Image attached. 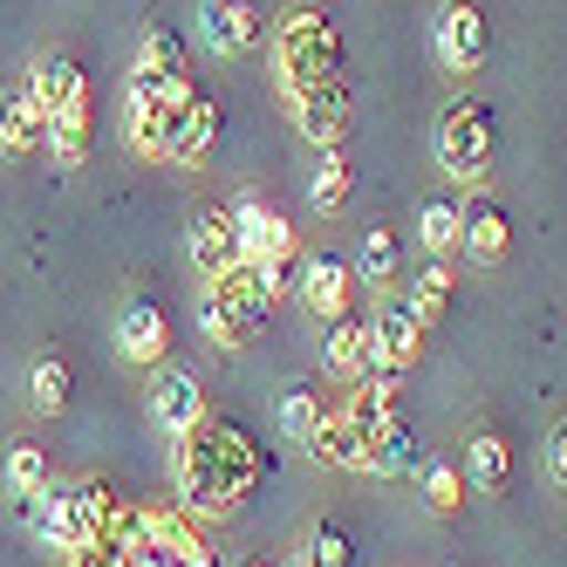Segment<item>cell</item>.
Listing matches in <instances>:
<instances>
[{
	"label": "cell",
	"mask_w": 567,
	"mask_h": 567,
	"mask_svg": "<svg viewBox=\"0 0 567 567\" xmlns=\"http://www.w3.org/2000/svg\"><path fill=\"white\" fill-rule=\"evenodd\" d=\"M34 513H42L49 547H62L69 560H90L96 554V519H90V493H83V485H55L49 478V493L34 499Z\"/></svg>",
	"instance_id": "30bf717a"
},
{
	"label": "cell",
	"mask_w": 567,
	"mask_h": 567,
	"mask_svg": "<svg viewBox=\"0 0 567 567\" xmlns=\"http://www.w3.org/2000/svg\"><path fill=\"white\" fill-rule=\"evenodd\" d=\"M417 458V437H411V424H403L396 411L383 417V424H370V431H362V472H403V465H411Z\"/></svg>",
	"instance_id": "cb8c5ba5"
},
{
	"label": "cell",
	"mask_w": 567,
	"mask_h": 567,
	"mask_svg": "<svg viewBox=\"0 0 567 567\" xmlns=\"http://www.w3.org/2000/svg\"><path fill=\"white\" fill-rule=\"evenodd\" d=\"M185 254H192V267L206 274V280H219V274H233V267H247V247H239V219H233V206H206L192 219V233H185Z\"/></svg>",
	"instance_id": "7c38bea8"
},
{
	"label": "cell",
	"mask_w": 567,
	"mask_h": 567,
	"mask_svg": "<svg viewBox=\"0 0 567 567\" xmlns=\"http://www.w3.org/2000/svg\"><path fill=\"white\" fill-rule=\"evenodd\" d=\"M295 288H301V301H308V315H315V321H336V315H349L355 267H349V260H336V254H308V260H301V274H295Z\"/></svg>",
	"instance_id": "2e32d148"
},
{
	"label": "cell",
	"mask_w": 567,
	"mask_h": 567,
	"mask_svg": "<svg viewBox=\"0 0 567 567\" xmlns=\"http://www.w3.org/2000/svg\"><path fill=\"white\" fill-rule=\"evenodd\" d=\"M247 567H274V560H247Z\"/></svg>",
	"instance_id": "8d00e7d4"
},
{
	"label": "cell",
	"mask_w": 567,
	"mask_h": 567,
	"mask_svg": "<svg viewBox=\"0 0 567 567\" xmlns=\"http://www.w3.org/2000/svg\"><path fill=\"white\" fill-rule=\"evenodd\" d=\"M90 137H96L90 103H75V110H55V116H49V151H55V165H62V172H75V165L90 157Z\"/></svg>",
	"instance_id": "484cf974"
},
{
	"label": "cell",
	"mask_w": 567,
	"mask_h": 567,
	"mask_svg": "<svg viewBox=\"0 0 567 567\" xmlns=\"http://www.w3.org/2000/svg\"><path fill=\"white\" fill-rule=\"evenodd\" d=\"M431 49H437V62L452 75H472V69H485V55H493V21H485L472 0H452V8L437 14Z\"/></svg>",
	"instance_id": "8fae6325"
},
{
	"label": "cell",
	"mask_w": 567,
	"mask_h": 567,
	"mask_svg": "<svg viewBox=\"0 0 567 567\" xmlns=\"http://www.w3.org/2000/svg\"><path fill=\"white\" fill-rule=\"evenodd\" d=\"M213 144H219V103L213 96H192L185 116H178V131H172V144H165V165H198Z\"/></svg>",
	"instance_id": "7402d4cb"
},
{
	"label": "cell",
	"mask_w": 567,
	"mask_h": 567,
	"mask_svg": "<svg viewBox=\"0 0 567 567\" xmlns=\"http://www.w3.org/2000/svg\"><path fill=\"white\" fill-rule=\"evenodd\" d=\"M355 274L370 280L377 295L390 288V280H396V239H390V226H370V233H362V254H355Z\"/></svg>",
	"instance_id": "4dcf8cb0"
},
{
	"label": "cell",
	"mask_w": 567,
	"mask_h": 567,
	"mask_svg": "<svg viewBox=\"0 0 567 567\" xmlns=\"http://www.w3.org/2000/svg\"><path fill=\"white\" fill-rule=\"evenodd\" d=\"M49 452H42V444H14V452H8V493L21 499V506H34V499H42L49 493Z\"/></svg>",
	"instance_id": "4316f807"
},
{
	"label": "cell",
	"mask_w": 567,
	"mask_h": 567,
	"mask_svg": "<svg viewBox=\"0 0 567 567\" xmlns=\"http://www.w3.org/2000/svg\"><path fill=\"white\" fill-rule=\"evenodd\" d=\"M233 219H239V247H247V267L260 274V288L280 301V295L295 288V274H301L295 226L280 219V213H267L254 192H239V198H233Z\"/></svg>",
	"instance_id": "5b68a950"
},
{
	"label": "cell",
	"mask_w": 567,
	"mask_h": 567,
	"mask_svg": "<svg viewBox=\"0 0 567 567\" xmlns=\"http://www.w3.org/2000/svg\"><path fill=\"white\" fill-rule=\"evenodd\" d=\"M349 192H355L349 157H342V151H321V172H315V185H308V206H315V213H342Z\"/></svg>",
	"instance_id": "83f0119b"
},
{
	"label": "cell",
	"mask_w": 567,
	"mask_h": 567,
	"mask_svg": "<svg viewBox=\"0 0 567 567\" xmlns=\"http://www.w3.org/2000/svg\"><path fill=\"white\" fill-rule=\"evenodd\" d=\"M288 567H355V547H349L342 526H308V540L295 547Z\"/></svg>",
	"instance_id": "f1b7e54d"
},
{
	"label": "cell",
	"mask_w": 567,
	"mask_h": 567,
	"mask_svg": "<svg viewBox=\"0 0 567 567\" xmlns=\"http://www.w3.org/2000/svg\"><path fill=\"white\" fill-rule=\"evenodd\" d=\"M493 151H499L493 103H452V110H444V124H437V165H444L452 185H485Z\"/></svg>",
	"instance_id": "8992f818"
},
{
	"label": "cell",
	"mask_w": 567,
	"mask_h": 567,
	"mask_svg": "<svg viewBox=\"0 0 567 567\" xmlns=\"http://www.w3.org/2000/svg\"><path fill=\"white\" fill-rule=\"evenodd\" d=\"M458 226H465V206H444V198H431V206L417 213V239H424V254L444 260L458 247Z\"/></svg>",
	"instance_id": "f546056e"
},
{
	"label": "cell",
	"mask_w": 567,
	"mask_h": 567,
	"mask_svg": "<svg viewBox=\"0 0 567 567\" xmlns=\"http://www.w3.org/2000/svg\"><path fill=\"white\" fill-rule=\"evenodd\" d=\"M192 96L198 90H192L185 62H178V42L151 28L144 42H137L131 83H124V144L137 157H165V144H172V131H178V116H185Z\"/></svg>",
	"instance_id": "7a4b0ae2"
},
{
	"label": "cell",
	"mask_w": 567,
	"mask_h": 567,
	"mask_svg": "<svg viewBox=\"0 0 567 567\" xmlns=\"http://www.w3.org/2000/svg\"><path fill=\"white\" fill-rule=\"evenodd\" d=\"M198 28H206L213 55H254L267 42V21L254 14V0H198Z\"/></svg>",
	"instance_id": "5bb4252c"
},
{
	"label": "cell",
	"mask_w": 567,
	"mask_h": 567,
	"mask_svg": "<svg viewBox=\"0 0 567 567\" xmlns=\"http://www.w3.org/2000/svg\"><path fill=\"white\" fill-rule=\"evenodd\" d=\"M75 567H131V560H75Z\"/></svg>",
	"instance_id": "d590c367"
},
{
	"label": "cell",
	"mask_w": 567,
	"mask_h": 567,
	"mask_svg": "<svg viewBox=\"0 0 567 567\" xmlns=\"http://www.w3.org/2000/svg\"><path fill=\"white\" fill-rule=\"evenodd\" d=\"M321 370L336 383H362L370 377V315H336L329 321V342H321Z\"/></svg>",
	"instance_id": "ac0fdd59"
},
{
	"label": "cell",
	"mask_w": 567,
	"mask_h": 567,
	"mask_svg": "<svg viewBox=\"0 0 567 567\" xmlns=\"http://www.w3.org/2000/svg\"><path fill=\"white\" fill-rule=\"evenodd\" d=\"M321 417H329V403H321V396H315L308 383H301V390H288V396H280V437H295V444H308Z\"/></svg>",
	"instance_id": "1f68e13d"
},
{
	"label": "cell",
	"mask_w": 567,
	"mask_h": 567,
	"mask_svg": "<svg viewBox=\"0 0 567 567\" xmlns=\"http://www.w3.org/2000/svg\"><path fill=\"white\" fill-rule=\"evenodd\" d=\"M308 458H315L321 472H362V431H355V417L342 411V403H336V411L315 424Z\"/></svg>",
	"instance_id": "44dd1931"
},
{
	"label": "cell",
	"mask_w": 567,
	"mask_h": 567,
	"mask_svg": "<svg viewBox=\"0 0 567 567\" xmlns=\"http://www.w3.org/2000/svg\"><path fill=\"white\" fill-rule=\"evenodd\" d=\"M458 247H465V260H472V267H499V260L513 254V226H506V213L493 206V198H478V206H465Z\"/></svg>",
	"instance_id": "ffe728a7"
},
{
	"label": "cell",
	"mask_w": 567,
	"mask_h": 567,
	"mask_svg": "<svg viewBox=\"0 0 567 567\" xmlns=\"http://www.w3.org/2000/svg\"><path fill=\"white\" fill-rule=\"evenodd\" d=\"M172 478H178V506L198 513V519H226L239 513L260 478H267V452L226 417H198L185 437H172Z\"/></svg>",
	"instance_id": "6da1fadb"
},
{
	"label": "cell",
	"mask_w": 567,
	"mask_h": 567,
	"mask_svg": "<svg viewBox=\"0 0 567 567\" xmlns=\"http://www.w3.org/2000/svg\"><path fill=\"white\" fill-rule=\"evenodd\" d=\"M452 288H458L452 260H424V267H417V280L403 288V301L417 308V321H424V329H437V321L452 315Z\"/></svg>",
	"instance_id": "d4e9b609"
},
{
	"label": "cell",
	"mask_w": 567,
	"mask_h": 567,
	"mask_svg": "<svg viewBox=\"0 0 567 567\" xmlns=\"http://www.w3.org/2000/svg\"><path fill=\"white\" fill-rule=\"evenodd\" d=\"M267 308H274V295L260 288V274H254V267H233V274L206 280V301H198V329H206L213 349L233 355V349H254V342H260Z\"/></svg>",
	"instance_id": "277c9868"
},
{
	"label": "cell",
	"mask_w": 567,
	"mask_h": 567,
	"mask_svg": "<svg viewBox=\"0 0 567 567\" xmlns=\"http://www.w3.org/2000/svg\"><path fill=\"white\" fill-rule=\"evenodd\" d=\"M28 396H34V411H62V403H69V362L62 355H42L28 370Z\"/></svg>",
	"instance_id": "d6a6232c"
},
{
	"label": "cell",
	"mask_w": 567,
	"mask_h": 567,
	"mask_svg": "<svg viewBox=\"0 0 567 567\" xmlns=\"http://www.w3.org/2000/svg\"><path fill=\"white\" fill-rule=\"evenodd\" d=\"M417 349H424V321H417V308L403 301L396 288H383L377 308H370V370L403 377V370L417 362Z\"/></svg>",
	"instance_id": "9c48e42d"
},
{
	"label": "cell",
	"mask_w": 567,
	"mask_h": 567,
	"mask_svg": "<svg viewBox=\"0 0 567 567\" xmlns=\"http://www.w3.org/2000/svg\"><path fill=\"white\" fill-rule=\"evenodd\" d=\"M288 116H295V131L315 144V151H342L349 124H355V83H349V69L329 75V83H308L288 96Z\"/></svg>",
	"instance_id": "52a82bcc"
},
{
	"label": "cell",
	"mask_w": 567,
	"mask_h": 567,
	"mask_svg": "<svg viewBox=\"0 0 567 567\" xmlns=\"http://www.w3.org/2000/svg\"><path fill=\"white\" fill-rule=\"evenodd\" d=\"M267 42H274V83H280V96L342 75V28L321 14L315 0H295V8L267 28Z\"/></svg>",
	"instance_id": "3957f363"
},
{
	"label": "cell",
	"mask_w": 567,
	"mask_h": 567,
	"mask_svg": "<svg viewBox=\"0 0 567 567\" xmlns=\"http://www.w3.org/2000/svg\"><path fill=\"white\" fill-rule=\"evenodd\" d=\"M151 417L165 424V437H185L198 417H206V390H198L192 370L178 362H157V383H151Z\"/></svg>",
	"instance_id": "e0dca14e"
},
{
	"label": "cell",
	"mask_w": 567,
	"mask_h": 567,
	"mask_svg": "<svg viewBox=\"0 0 567 567\" xmlns=\"http://www.w3.org/2000/svg\"><path fill=\"white\" fill-rule=\"evenodd\" d=\"M116 355L137 362V370L172 362V315L157 301H124V315H116Z\"/></svg>",
	"instance_id": "4fadbf2b"
},
{
	"label": "cell",
	"mask_w": 567,
	"mask_h": 567,
	"mask_svg": "<svg viewBox=\"0 0 567 567\" xmlns=\"http://www.w3.org/2000/svg\"><path fill=\"white\" fill-rule=\"evenodd\" d=\"M34 151H49V110L21 90V96L0 103V157L21 165V157H34Z\"/></svg>",
	"instance_id": "d6986e66"
},
{
	"label": "cell",
	"mask_w": 567,
	"mask_h": 567,
	"mask_svg": "<svg viewBox=\"0 0 567 567\" xmlns=\"http://www.w3.org/2000/svg\"><path fill=\"white\" fill-rule=\"evenodd\" d=\"M137 567H219V554L206 547V534L192 526L185 506H144Z\"/></svg>",
	"instance_id": "ba28073f"
},
{
	"label": "cell",
	"mask_w": 567,
	"mask_h": 567,
	"mask_svg": "<svg viewBox=\"0 0 567 567\" xmlns=\"http://www.w3.org/2000/svg\"><path fill=\"white\" fill-rule=\"evenodd\" d=\"M424 506H431V513H458V506H465V472L444 465V458L424 465Z\"/></svg>",
	"instance_id": "836d02e7"
},
{
	"label": "cell",
	"mask_w": 567,
	"mask_h": 567,
	"mask_svg": "<svg viewBox=\"0 0 567 567\" xmlns=\"http://www.w3.org/2000/svg\"><path fill=\"white\" fill-rule=\"evenodd\" d=\"M465 485L472 493H506L513 485V452L499 431H472L465 437Z\"/></svg>",
	"instance_id": "603a6c76"
},
{
	"label": "cell",
	"mask_w": 567,
	"mask_h": 567,
	"mask_svg": "<svg viewBox=\"0 0 567 567\" xmlns=\"http://www.w3.org/2000/svg\"><path fill=\"white\" fill-rule=\"evenodd\" d=\"M547 478H554V493L567 499V424L547 437Z\"/></svg>",
	"instance_id": "e575fe53"
},
{
	"label": "cell",
	"mask_w": 567,
	"mask_h": 567,
	"mask_svg": "<svg viewBox=\"0 0 567 567\" xmlns=\"http://www.w3.org/2000/svg\"><path fill=\"white\" fill-rule=\"evenodd\" d=\"M34 103H42L49 116L55 110H75V103H90V75H83V62L75 55H62V49H42L28 62V83H21Z\"/></svg>",
	"instance_id": "9a60e30c"
}]
</instances>
